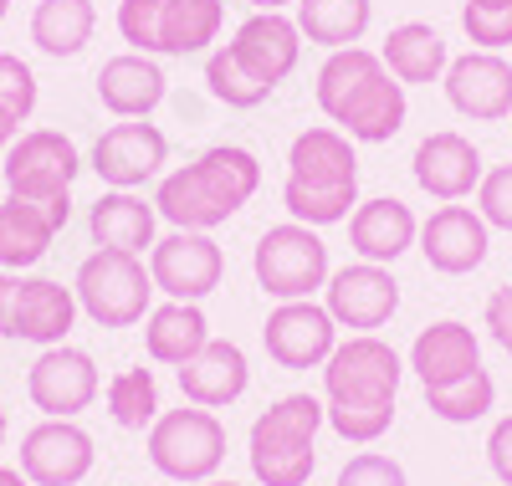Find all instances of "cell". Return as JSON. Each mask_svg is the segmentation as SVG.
Masks as SVG:
<instances>
[{
    "label": "cell",
    "instance_id": "obj_36",
    "mask_svg": "<svg viewBox=\"0 0 512 486\" xmlns=\"http://www.w3.org/2000/svg\"><path fill=\"white\" fill-rule=\"evenodd\" d=\"M477 215L487 220L492 231H507L512 236V164H497L482 174L477 185Z\"/></svg>",
    "mask_w": 512,
    "mask_h": 486
},
{
    "label": "cell",
    "instance_id": "obj_30",
    "mask_svg": "<svg viewBox=\"0 0 512 486\" xmlns=\"http://www.w3.org/2000/svg\"><path fill=\"white\" fill-rule=\"evenodd\" d=\"M369 21H374L369 0H297V31H303V41L328 52L359 47Z\"/></svg>",
    "mask_w": 512,
    "mask_h": 486
},
{
    "label": "cell",
    "instance_id": "obj_5",
    "mask_svg": "<svg viewBox=\"0 0 512 486\" xmlns=\"http://www.w3.org/2000/svg\"><path fill=\"white\" fill-rule=\"evenodd\" d=\"M328 425V405L313 394H282L251 420L246 461L262 486H308L318 466V430Z\"/></svg>",
    "mask_w": 512,
    "mask_h": 486
},
{
    "label": "cell",
    "instance_id": "obj_31",
    "mask_svg": "<svg viewBox=\"0 0 512 486\" xmlns=\"http://www.w3.org/2000/svg\"><path fill=\"white\" fill-rule=\"evenodd\" d=\"M226 26V0H164V57L210 52Z\"/></svg>",
    "mask_w": 512,
    "mask_h": 486
},
{
    "label": "cell",
    "instance_id": "obj_9",
    "mask_svg": "<svg viewBox=\"0 0 512 486\" xmlns=\"http://www.w3.org/2000/svg\"><path fill=\"white\" fill-rule=\"evenodd\" d=\"M0 174H6V190L16 200L47 205V200L72 195V180L82 174V154L67 134H57V128H31V134H16Z\"/></svg>",
    "mask_w": 512,
    "mask_h": 486
},
{
    "label": "cell",
    "instance_id": "obj_1",
    "mask_svg": "<svg viewBox=\"0 0 512 486\" xmlns=\"http://www.w3.org/2000/svg\"><path fill=\"white\" fill-rule=\"evenodd\" d=\"M400 379L405 364L390 343L374 333H349L323 364V400L333 435L349 440V446H374L395 425Z\"/></svg>",
    "mask_w": 512,
    "mask_h": 486
},
{
    "label": "cell",
    "instance_id": "obj_48",
    "mask_svg": "<svg viewBox=\"0 0 512 486\" xmlns=\"http://www.w3.org/2000/svg\"><path fill=\"white\" fill-rule=\"evenodd\" d=\"M200 486H236V481H216V476H210V481H200Z\"/></svg>",
    "mask_w": 512,
    "mask_h": 486
},
{
    "label": "cell",
    "instance_id": "obj_10",
    "mask_svg": "<svg viewBox=\"0 0 512 486\" xmlns=\"http://www.w3.org/2000/svg\"><path fill=\"white\" fill-rule=\"evenodd\" d=\"M149 277H154V292H164L169 302H200L221 287L226 251L216 246L210 231H175V236L154 241Z\"/></svg>",
    "mask_w": 512,
    "mask_h": 486
},
{
    "label": "cell",
    "instance_id": "obj_18",
    "mask_svg": "<svg viewBox=\"0 0 512 486\" xmlns=\"http://www.w3.org/2000/svg\"><path fill=\"white\" fill-rule=\"evenodd\" d=\"M410 169H415V185L431 200H441V205L466 200L482 185V174H487L482 169V149L466 134H456V128H436V134H425L415 144Z\"/></svg>",
    "mask_w": 512,
    "mask_h": 486
},
{
    "label": "cell",
    "instance_id": "obj_3",
    "mask_svg": "<svg viewBox=\"0 0 512 486\" xmlns=\"http://www.w3.org/2000/svg\"><path fill=\"white\" fill-rule=\"evenodd\" d=\"M256 190H262V159L241 144H216L175 174H164L154 190V210L175 231H216L231 215H241Z\"/></svg>",
    "mask_w": 512,
    "mask_h": 486
},
{
    "label": "cell",
    "instance_id": "obj_42",
    "mask_svg": "<svg viewBox=\"0 0 512 486\" xmlns=\"http://www.w3.org/2000/svg\"><path fill=\"white\" fill-rule=\"evenodd\" d=\"M16 287H21V272H0V338H11V313H16Z\"/></svg>",
    "mask_w": 512,
    "mask_h": 486
},
{
    "label": "cell",
    "instance_id": "obj_23",
    "mask_svg": "<svg viewBox=\"0 0 512 486\" xmlns=\"http://www.w3.org/2000/svg\"><path fill=\"white\" fill-rule=\"evenodd\" d=\"M169 93V77L154 57L144 52H123V57H108L103 72H98V98L113 118H149Z\"/></svg>",
    "mask_w": 512,
    "mask_h": 486
},
{
    "label": "cell",
    "instance_id": "obj_6",
    "mask_svg": "<svg viewBox=\"0 0 512 486\" xmlns=\"http://www.w3.org/2000/svg\"><path fill=\"white\" fill-rule=\"evenodd\" d=\"M251 272H256V287L277 302H303L313 292L328 287V246L313 226L303 220H282V226H267L262 241L251 251Z\"/></svg>",
    "mask_w": 512,
    "mask_h": 486
},
{
    "label": "cell",
    "instance_id": "obj_33",
    "mask_svg": "<svg viewBox=\"0 0 512 486\" xmlns=\"http://www.w3.org/2000/svg\"><path fill=\"white\" fill-rule=\"evenodd\" d=\"M108 415L118 430H149L164 410H159V379L154 369L134 364V369H123L108 379Z\"/></svg>",
    "mask_w": 512,
    "mask_h": 486
},
{
    "label": "cell",
    "instance_id": "obj_38",
    "mask_svg": "<svg viewBox=\"0 0 512 486\" xmlns=\"http://www.w3.org/2000/svg\"><path fill=\"white\" fill-rule=\"evenodd\" d=\"M333 486H410L405 466L395 456H384V451H359L344 471H338Z\"/></svg>",
    "mask_w": 512,
    "mask_h": 486
},
{
    "label": "cell",
    "instance_id": "obj_29",
    "mask_svg": "<svg viewBox=\"0 0 512 486\" xmlns=\"http://www.w3.org/2000/svg\"><path fill=\"white\" fill-rule=\"evenodd\" d=\"M93 26H98V11L93 0H36L31 11V41L36 52L47 57H77L82 47L93 41Z\"/></svg>",
    "mask_w": 512,
    "mask_h": 486
},
{
    "label": "cell",
    "instance_id": "obj_4",
    "mask_svg": "<svg viewBox=\"0 0 512 486\" xmlns=\"http://www.w3.org/2000/svg\"><path fill=\"white\" fill-rule=\"evenodd\" d=\"M282 205L292 220L323 231L338 226L359 210V154L354 139L338 134L333 123L303 128L287 149V180H282Z\"/></svg>",
    "mask_w": 512,
    "mask_h": 486
},
{
    "label": "cell",
    "instance_id": "obj_43",
    "mask_svg": "<svg viewBox=\"0 0 512 486\" xmlns=\"http://www.w3.org/2000/svg\"><path fill=\"white\" fill-rule=\"evenodd\" d=\"M16 134H21V123H16V113L0 103V154H6L11 144H16Z\"/></svg>",
    "mask_w": 512,
    "mask_h": 486
},
{
    "label": "cell",
    "instance_id": "obj_12",
    "mask_svg": "<svg viewBox=\"0 0 512 486\" xmlns=\"http://www.w3.org/2000/svg\"><path fill=\"white\" fill-rule=\"evenodd\" d=\"M262 343H267V359L282 369H323L328 353L338 348V323L313 297L277 302L262 323Z\"/></svg>",
    "mask_w": 512,
    "mask_h": 486
},
{
    "label": "cell",
    "instance_id": "obj_32",
    "mask_svg": "<svg viewBox=\"0 0 512 486\" xmlns=\"http://www.w3.org/2000/svg\"><path fill=\"white\" fill-rule=\"evenodd\" d=\"M497 405V379L487 369H472L451 384H425V410L446 425H472Z\"/></svg>",
    "mask_w": 512,
    "mask_h": 486
},
{
    "label": "cell",
    "instance_id": "obj_26",
    "mask_svg": "<svg viewBox=\"0 0 512 486\" xmlns=\"http://www.w3.org/2000/svg\"><path fill=\"white\" fill-rule=\"evenodd\" d=\"M210 343V323L200 313V302H164V307H149L144 318V348L154 364H169L180 369L190 364L195 353Z\"/></svg>",
    "mask_w": 512,
    "mask_h": 486
},
{
    "label": "cell",
    "instance_id": "obj_7",
    "mask_svg": "<svg viewBox=\"0 0 512 486\" xmlns=\"http://www.w3.org/2000/svg\"><path fill=\"white\" fill-rule=\"evenodd\" d=\"M149 466L169 481H210L226 461V425L216 410H200V405H180V410H164L149 425Z\"/></svg>",
    "mask_w": 512,
    "mask_h": 486
},
{
    "label": "cell",
    "instance_id": "obj_8",
    "mask_svg": "<svg viewBox=\"0 0 512 486\" xmlns=\"http://www.w3.org/2000/svg\"><path fill=\"white\" fill-rule=\"evenodd\" d=\"M72 292H77V307L98 328H134V323L149 318L154 277H149L144 261L128 256V251H93L77 267Z\"/></svg>",
    "mask_w": 512,
    "mask_h": 486
},
{
    "label": "cell",
    "instance_id": "obj_14",
    "mask_svg": "<svg viewBox=\"0 0 512 486\" xmlns=\"http://www.w3.org/2000/svg\"><path fill=\"white\" fill-rule=\"evenodd\" d=\"M323 307L333 313L338 328L349 333H374L400 313V282L390 277V267H374V261H354V267H338L323 287Z\"/></svg>",
    "mask_w": 512,
    "mask_h": 486
},
{
    "label": "cell",
    "instance_id": "obj_27",
    "mask_svg": "<svg viewBox=\"0 0 512 486\" xmlns=\"http://www.w3.org/2000/svg\"><path fill=\"white\" fill-rule=\"evenodd\" d=\"M379 57H384V67H390L405 87H420V82L431 87V82H441L446 67H451V52H446V41H441V31H436L431 21H405V26H395L390 36H384Z\"/></svg>",
    "mask_w": 512,
    "mask_h": 486
},
{
    "label": "cell",
    "instance_id": "obj_49",
    "mask_svg": "<svg viewBox=\"0 0 512 486\" xmlns=\"http://www.w3.org/2000/svg\"><path fill=\"white\" fill-rule=\"evenodd\" d=\"M11 16V0H0V21H6Z\"/></svg>",
    "mask_w": 512,
    "mask_h": 486
},
{
    "label": "cell",
    "instance_id": "obj_16",
    "mask_svg": "<svg viewBox=\"0 0 512 486\" xmlns=\"http://www.w3.org/2000/svg\"><path fill=\"white\" fill-rule=\"evenodd\" d=\"M98 461L93 435L77 420H41L21 435V471L31 486H77Z\"/></svg>",
    "mask_w": 512,
    "mask_h": 486
},
{
    "label": "cell",
    "instance_id": "obj_37",
    "mask_svg": "<svg viewBox=\"0 0 512 486\" xmlns=\"http://www.w3.org/2000/svg\"><path fill=\"white\" fill-rule=\"evenodd\" d=\"M0 103L16 113V123L36 113V72L16 52H0Z\"/></svg>",
    "mask_w": 512,
    "mask_h": 486
},
{
    "label": "cell",
    "instance_id": "obj_35",
    "mask_svg": "<svg viewBox=\"0 0 512 486\" xmlns=\"http://www.w3.org/2000/svg\"><path fill=\"white\" fill-rule=\"evenodd\" d=\"M118 36L128 52L164 57V0H123L118 6Z\"/></svg>",
    "mask_w": 512,
    "mask_h": 486
},
{
    "label": "cell",
    "instance_id": "obj_44",
    "mask_svg": "<svg viewBox=\"0 0 512 486\" xmlns=\"http://www.w3.org/2000/svg\"><path fill=\"white\" fill-rule=\"evenodd\" d=\"M0 486H31L21 466H0Z\"/></svg>",
    "mask_w": 512,
    "mask_h": 486
},
{
    "label": "cell",
    "instance_id": "obj_15",
    "mask_svg": "<svg viewBox=\"0 0 512 486\" xmlns=\"http://www.w3.org/2000/svg\"><path fill=\"white\" fill-rule=\"evenodd\" d=\"M88 164L108 190H139L169 164V139L144 118H123V123H113V128L98 134Z\"/></svg>",
    "mask_w": 512,
    "mask_h": 486
},
{
    "label": "cell",
    "instance_id": "obj_46",
    "mask_svg": "<svg viewBox=\"0 0 512 486\" xmlns=\"http://www.w3.org/2000/svg\"><path fill=\"white\" fill-rule=\"evenodd\" d=\"M466 6H482V11H507L512 0H466Z\"/></svg>",
    "mask_w": 512,
    "mask_h": 486
},
{
    "label": "cell",
    "instance_id": "obj_22",
    "mask_svg": "<svg viewBox=\"0 0 512 486\" xmlns=\"http://www.w3.org/2000/svg\"><path fill=\"white\" fill-rule=\"evenodd\" d=\"M420 236V220L405 200L379 195V200H359V210L349 215V246L359 261H374V267H390L400 261Z\"/></svg>",
    "mask_w": 512,
    "mask_h": 486
},
{
    "label": "cell",
    "instance_id": "obj_34",
    "mask_svg": "<svg viewBox=\"0 0 512 486\" xmlns=\"http://www.w3.org/2000/svg\"><path fill=\"white\" fill-rule=\"evenodd\" d=\"M205 87H210V98H216V103H226V108H262L272 93H267V87L262 82H251L236 62H231V52L226 47H216V52H210L205 57Z\"/></svg>",
    "mask_w": 512,
    "mask_h": 486
},
{
    "label": "cell",
    "instance_id": "obj_21",
    "mask_svg": "<svg viewBox=\"0 0 512 486\" xmlns=\"http://www.w3.org/2000/svg\"><path fill=\"white\" fill-rule=\"evenodd\" d=\"M77 292L52 282V277H21L16 287V313H11V338L36 343V348H57L77 328Z\"/></svg>",
    "mask_w": 512,
    "mask_h": 486
},
{
    "label": "cell",
    "instance_id": "obj_28",
    "mask_svg": "<svg viewBox=\"0 0 512 486\" xmlns=\"http://www.w3.org/2000/svg\"><path fill=\"white\" fill-rule=\"evenodd\" d=\"M52 241H57V226L47 220L41 205L16 200V195L0 200V272L36 267V261L52 251Z\"/></svg>",
    "mask_w": 512,
    "mask_h": 486
},
{
    "label": "cell",
    "instance_id": "obj_17",
    "mask_svg": "<svg viewBox=\"0 0 512 486\" xmlns=\"http://www.w3.org/2000/svg\"><path fill=\"white\" fill-rule=\"evenodd\" d=\"M441 87H446V103L461 118H472V123H502V118H512V62L502 52L451 57Z\"/></svg>",
    "mask_w": 512,
    "mask_h": 486
},
{
    "label": "cell",
    "instance_id": "obj_19",
    "mask_svg": "<svg viewBox=\"0 0 512 486\" xmlns=\"http://www.w3.org/2000/svg\"><path fill=\"white\" fill-rule=\"evenodd\" d=\"M420 256L431 261L441 277H466L477 272L492 251V226L472 205H441L431 220H420Z\"/></svg>",
    "mask_w": 512,
    "mask_h": 486
},
{
    "label": "cell",
    "instance_id": "obj_41",
    "mask_svg": "<svg viewBox=\"0 0 512 486\" xmlns=\"http://www.w3.org/2000/svg\"><path fill=\"white\" fill-rule=\"evenodd\" d=\"M487 466H492L497 486H512V415H502L487 435Z\"/></svg>",
    "mask_w": 512,
    "mask_h": 486
},
{
    "label": "cell",
    "instance_id": "obj_20",
    "mask_svg": "<svg viewBox=\"0 0 512 486\" xmlns=\"http://www.w3.org/2000/svg\"><path fill=\"white\" fill-rule=\"evenodd\" d=\"M180 374V394H185V405H200V410H226L236 405L246 384H251V364H246V353L241 343L231 338H210L190 364L175 369Z\"/></svg>",
    "mask_w": 512,
    "mask_h": 486
},
{
    "label": "cell",
    "instance_id": "obj_2",
    "mask_svg": "<svg viewBox=\"0 0 512 486\" xmlns=\"http://www.w3.org/2000/svg\"><path fill=\"white\" fill-rule=\"evenodd\" d=\"M313 98H318L323 118L338 134H349L354 144H390L405 128V113H410L405 82L369 47L328 52V62L318 67Z\"/></svg>",
    "mask_w": 512,
    "mask_h": 486
},
{
    "label": "cell",
    "instance_id": "obj_24",
    "mask_svg": "<svg viewBox=\"0 0 512 486\" xmlns=\"http://www.w3.org/2000/svg\"><path fill=\"white\" fill-rule=\"evenodd\" d=\"M154 226H159L154 200H144L134 190H103L88 210V231H93L98 251L144 256V251H154Z\"/></svg>",
    "mask_w": 512,
    "mask_h": 486
},
{
    "label": "cell",
    "instance_id": "obj_11",
    "mask_svg": "<svg viewBox=\"0 0 512 486\" xmlns=\"http://www.w3.org/2000/svg\"><path fill=\"white\" fill-rule=\"evenodd\" d=\"M98 389H103V379H98L93 353H82L72 343L41 348L36 364L26 369V394L47 420H77L98 400Z\"/></svg>",
    "mask_w": 512,
    "mask_h": 486
},
{
    "label": "cell",
    "instance_id": "obj_40",
    "mask_svg": "<svg viewBox=\"0 0 512 486\" xmlns=\"http://www.w3.org/2000/svg\"><path fill=\"white\" fill-rule=\"evenodd\" d=\"M482 323H487V333H492V343L512 359V287H497L492 297H487V313H482Z\"/></svg>",
    "mask_w": 512,
    "mask_h": 486
},
{
    "label": "cell",
    "instance_id": "obj_13",
    "mask_svg": "<svg viewBox=\"0 0 512 486\" xmlns=\"http://www.w3.org/2000/svg\"><path fill=\"white\" fill-rule=\"evenodd\" d=\"M226 52L251 82H262L267 93H277V82H287L297 72L303 31H297V21L282 16V11H256V16H246L236 26V36L226 41Z\"/></svg>",
    "mask_w": 512,
    "mask_h": 486
},
{
    "label": "cell",
    "instance_id": "obj_47",
    "mask_svg": "<svg viewBox=\"0 0 512 486\" xmlns=\"http://www.w3.org/2000/svg\"><path fill=\"white\" fill-rule=\"evenodd\" d=\"M6 430H11V420H6V405H0V446H6Z\"/></svg>",
    "mask_w": 512,
    "mask_h": 486
},
{
    "label": "cell",
    "instance_id": "obj_39",
    "mask_svg": "<svg viewBox=\"0 0 512 486\" xmlns=\"http://www.w3.org/2000/svg\"><path fill=\"white\" fill-rule=\"evenodd\" d=\"M461 31L472 36L477 52H502V47H512V6H507V11L461 6Z\"/></svg>",
    "mask_w": 512,
    "mask_h": 486
},
{
    "label": "cell",
    "instance_id": "obj_25",
    "mask_svg": "<svg viewBox=\"0 0 512 486\" xmlns=\"http://www.w3.org/2000/svg\"><path fill=\"white\" fill-rule=\"evenodd\" d=\"M410 369L420 384H451L461 374H472L482 369V343L477 333L446 318V323H431V328H420L415 343H410Z\"/></svg>",
    "mask_w": 512,
    "mask_h": 486
},
{
    "label": "cell",
    "instance_id": "obj_45",
    "mask_svg": "<svg viewBox=\"0 0 512 486\" xmlns=\"http://www.w3.org/2000/svg\"><path fill=\"white\" fill-rule=\"evenodd\" d=\"M256 11H287V6H297V0H251Z\"/></svg>",
    "mask_w": 512,
    "mask_h": 486
}]
</instances>
